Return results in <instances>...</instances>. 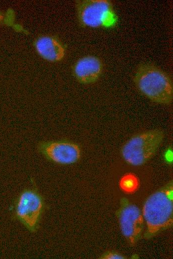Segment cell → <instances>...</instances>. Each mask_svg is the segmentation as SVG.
<instances>
[{"instance_id":"4","label":"cell","mask_w":173,"mask_h":259,"mask_svg":"<svg viewBox=\"0 0 173 259\" xmlns=\"http://www.w3.org/2000/svg\"><path fill=\"white\" fill-rule=\"evenodd\" d=\"M78 19L84 26L111 27L116 24L117 16L108 0H85L77 3Z\"/></svg>"},{"instance_id":"8","label":"cell","mask_w":173,"mask_h":259,"mask_svg":"<svg viewBox=\"0 0 173 259\" xmlns=\"http://www.w3.org/2000/svg\"><path fill=\"white\" fill-rule=\"evenodd\" d=\"M143 218L139 209L135 205H128L122 210L120 224L123 234L131 242L135 241L142 230Z\"/></svg>"},{"instance_id":"9","label":"cell","mask_w":173,"mask_h":259,"mask_svg":"<svg viewBox=\"0 0 173 259\" xmlns=\"http://www.w3.org/2000/svg\"><path fill=\"white\" fill-rule=\"evenodd\" d=\"M35 48L42 57L52 62L61 60L65 54L62 43L56 38L48 36L39 38L35 42Z\"/></svg>"},{"instance_id":"2","label":"cell","mask_w":173,"mask_h":259,"mask_svg":"<svg viewBox=\"0 0 173 259\" xmlns=\"http://www.w3.org/2000/svg\"><path fill=\"white\" fill-rule=\"evenodd\" d=\"M173 190L171 186L156 192L146 201L142 211L148 232L157 233L173 221Z\"/></svg>"},{"instance_id":"6","label":"cell","mask_w":173,"mask_h":259,"mask_svg":"<svg viewBox=\"0 0 173 259\" xmlns=\"http://www.w3.org/2000/svg\"><path fill=\"white\" fill-rule=\"evenodd\" d=\"M37 148L47 160L59 164L75 163L81 156L80 145L68 140L42 141L38 143Z\"/></svg>"},{"instance_id":"5","label":"cell","mask_w":173,"mask_h":259,"mask_svg":"<svg viewBox=\"0 0 173 259\" xmlns=\"http://www.w3.org/2000/svg\"><path fill=\"white\" fill-rule=\"evenodd\" d=\"M14 218L29 231L34 232L38 228L44 201L42 196L35 189L23 191L14 202Z\"/></svg>"},{"instance_id":"10","label":"cell","mask_w":173,"mask_h":259,"mask_svg":"<svg viewBox=\"0 0 173 259\" xmlns=\"http://www.w3.org/2000/svg\"><path fill=\"white\" fill-rule=\"evenodd\" d=\"M119 185L121 189L127 193H133L138 188L139 181L138 177L133 173H127L120 180Z\"/></svg>"},{"instance_id":"3","label":"cell","mask_w":173,"mask_h":259,"mask_svg":"<svg viewBox=\"0 0 173 259\" xmlns=\"http://www.w3.org/2000/svg\"><path fill=\"white\" fill-rule=\"evenodd\" d=\"M164 137L163 131L159 129L150 130L136 134L123 145L122 156L131 165H141L154 155Z\"/></svg>"},{"instance_id":"7","label":"cell","mask_w":173,"mask_h":259,"mask_svg":"<svg viewBox=\"0 0 173 259\" xmlns=\"http://www.w3.org/2000/svg\"><path fill=\"white\" fill-rule=\"evenodd\" d=\"M103 69L102 60L95 56H86L79 59L73 67V74L80 83H94L100 77Z\"/></svg>"},{"instance_id":"1","label":"cell","mask_w":173,"mask_h":259,"mask_svg":"<svg viewBox=\"0 0 173 259\" xmlns=\"http://www.w3.org/2000/svg\"><path fill=\"white\" fill-rule=\"evenodd\" d=\"M134 82L139 91L155 103L170 105L173 99V82L169 75L157 66L143 64L137 69Z\"/></svg>"},{"instance_id":"11","label":"cell","mask_w":173,"mask_h":259,"mask_svg":"<svg viewBox=\"0 0 173 259\" xmlns=\"http://www.w3.org/2000/svg\"><path fill=\"white\" fill-rule=\"evenodd\" d=\"M104 258L109 259H121L123 258L122 256L117 254L109 253L105 256Z\"/></svg>"},{"instance_id":"12","label":"cell","mask_w":173,"mask_h":259,"mask_svg":"<svg viewBox=\"0 0 173 259\" xmlns=\"http://www.w3.org/2000/svg\"><path fill=\"white\" fill-rule=\"evenodd\" d=\"M3 19V15L0 12V22L2 21Z\"/></svg>"}]
</instances>
